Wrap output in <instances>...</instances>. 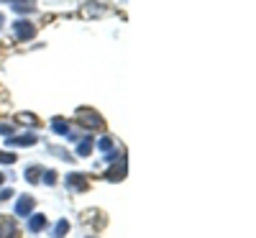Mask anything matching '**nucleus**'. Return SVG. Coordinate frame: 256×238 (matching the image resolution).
Wrapping results in <instances>:
<instances>
[{"label":"nucleus","mask_w":256,"mask_h":238,"mask_svg":"<svg viewBox=\"0 0 256 238\" xmlns=\"http://www.w3.org/2000/svg\"><path fill=\"white\" fill-rule=\"evenodd\" d=\"M18 228L13 226L10 218H0V238H16Z\"/></svg>","instance_id":"nucleus-3"},{"label":"nucleus","mask_w":256,"mask_h":238,"mask_svg":"<svg viewBox=\"0 0 256 238\" xmlns=\"http://www.w3.org/2000/svg\"><path fill=\"white\" fill-rule=\"evenodd\" d=\"M56 180V174H54V172H46V184H52Z\"/></svg>","instance_id":"nucleus-17"},{"label":"nucleus","mask_w":256,"mask_h":238,"mask_svg":"<svg viewBox=\"0 0 256 238\" xmlns=\"http://www.w3.org/2000/svg\"><path fill=\"white\" fill-rule=\"evenodd\" d=\"M16 36H18L20 41H28V38L36 36V26L28 24V20H18V24H16Z\"/></svg>","instance_id":"nucleus-2"},{"label":"nucleus","mask_w":256,"mask_h":238,"mask_svg":"<svg viewBox=\"0 0 256 238\" xmlns=\"http://www.w3.org/2000/svg\"><path fill=\"white\" fill-rule=\"evenodd\" d=\"M126 177V164L123 162H118L110 172H105V180H110V182H116V180H123Z\"/></svg>","instance_id":"nucleus-5"},{"label":"nucleus","mask_w":256,"mask_h":238,"mask_svg":"<svg viewBox=\"0 0 256 238\" xmlns=\"http://www.w3.org/2000/svg\"><path fill=\"white\" fill-rule=\"evenodd\" d=\"M0 162H6V164H16V154H6V151H0Z\"/></svg>","instance_id":"nucleus-15"},{"label":"nucleus","mask_w":256,"mask_h":238,"mask_svg":"<svg viewBox=\"0 0 256 238\" xmlns=\"http://www.w3.org/2000/svg\"><path fill=\"white\" fill-rule=\"evenodd\" d=\"M3 20H6V18H3V16H0V26H3Z\"/></svg>","instance_id":"nucleus-18"},{"label":"nucleus","mask_w":256,"mask_h":238,"mask_svg":"<svg viewBox=\"0 0 256 238\" xmlns=\"http://www.w3.org/2000/svg\"><path fill=\"white\" fill-rule=\"evenodd\" d=\"M105 10V6H98V3H92V6H88L84 8V16H98V13H102Z\"/></svg>","instance_id":"nucleus-13"},{"label":"nucleus","mask_w":256,"mask_h":238,"mask_svg":"<svg viewBox=\"0 0 256 238\" xmlns=\"http://www.w3.org/2000/svg\"><path fill=\"white\" fill-rule=\"evenodd\" d=\"M67 184H70L72 190H88V180H84L82 174H70V177H67Z\"/></svg>","instance_id":"nucleus-7"},{"label":"nucleus","mask_w":256,"mask_h":238,"mask_svg":"<svg viewBox=\"0 0 256 238\" xmlns=\"http://www.w3.org/2000/svg\"><path fill=\"white\" fill-rule=\"evenodd\" d=\"M0 134H3V136H10V134H13V126H10V123H3V126H0Z\"/></svg>","instance_id":"nucleus-16"},{"label":"nucleus","mask_w":256,"mask_h":238,"mask_svg":"<svg viewBox=\"0 0 256 238\" xmlns=\"http://www.w3.org/2000/svg\"><path fill=\"white\" fill-rule=\"evenodd\" d=\"M77 118L82 120L84 128H105V120H102L95 110H90V108H82V110H77Z\"/></svg>","instance_id":"nucleus-1"},{"label":"nucleus","mask_w":256,"mask_h":238,"mask_svg":"<svg viewBox=\"0 0 256 238\" xmlns=\"http://www.w3.org/2000/svg\"><path fill=\"white\" fill-rule=\"evenodd\" d=\"M28 228H31L34 233L44 230V228H46V218H44V215H34V218H31V223H28Z\"/></svg>","instance_id":"nucleus-8"},{"label":"nucleus","mask_w":256,"mask_h":238,"mask_svg":"<svg viewBox=\"0 0 256 238\" xmlns=\"http://www.w3.org/2000/svg\"><path fill=\"white\" fill-rule=\"evenodd\" d=\"M3 180H6V177H3V174H0V184H3Z\"/></svg>","instance_id":"nucleus-19"},{"label":"nucleus","mask_w":256,"mask_h":238,"mask_svg":"<svg viewBox=\"0 0 256 238\" xmlns=\"http://www.w3.org/2000/svg\"><path fill=\"white\" fill-rule=\"evenodd\" d=\"M98 146H100V151H105V154H110V151H113V141H110L108 136L100 138V141H98Z\"/></svg>","instance_id":"nucleus-12"},{"label":"nucleus","mask_w":256,"mask_h":238,"mask_svg":"<svg viewBox=\"0 0 256 238\" xmlns=\"http://www.w3.org/2000/svg\"><path fill=\"white\" fill-rule=\"evenodd\" d=\"M67 233H70V223L67 220H59L56 228H54V238H64Z\"/></svg>","instance_id":"nucleus-9"},{"label":"nucleus","mask_w":256,"mask_h":238,"mask_svg":"<svg viewBox=\"0 0 256 238\" xmlns=\"http://www.w3.org/2000/svg\"><path fill=\"white\" fill-rule=\"evenodd\" d=\"M38 177H41V169H38V166H31V169L26 172V180H28V182H36Z\"/></svg>","instance_id":"nucleus-14"},{"label":"nucleus","mask_w":256,"mask_h":238,"mask_svg":"<svg viewBox=\"0 0 256 238\" xmlns=\"http://www.w3.org/2000/svg\"><path fill=\"white\" fill-rule=\"evenodd\" d=\"M52 128H54L56 134H67V131H70V126H67V120H59V118H54Z\"/></svg>","instance_id":"nucleus-11"},{"label":"nucleus","mask_w":256,"mask_h":238,"mask_svg":"<svg viewBox=\"0 0 256 238\" xmlns=\"http://www.w3.org/2000/svg\"><path fill=\"white\" fill-rule=\"evenodd\" d=\"M90 151H92V141H90V138L80 141V146H77V154H80V156H88Z\"/></svg>","instance_id":"nucleus-10"},{"label":"nucleus","mask_w":256,"mask_h":238,"mask_svg":"<svg viewBox=\"0 0 256 238\" xmlns=\"http://www.w3.org/2000/svg\"><path fill=\"white\" fill-rule=\"evenodd\" d=\"M36 141H38V138H36L34 134H28V136H16V138H10L8 144H10V146H34Z\"/></svg>","instance_id":"nucleus-6"},{"label":"nucleus","mask_w":256,"mask_h":238,"mask_svg":"<svg viewBox=\"0 0 256 238\" xmlns=\"http://www.w3.org/2000/svg\"><path fill=\"white\" fill-rule=\"evenodd\" d=\"M31 210H34V198L24 194V198L18 200V205H16V212H18V215H28Z\"/></svg>","instance_id":"nucleus-4"}]
</instances>
